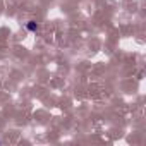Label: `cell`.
<instances>
[{
	"label": "cell",
	"mask_w": 146,
	"mask_h": 146,
	"mask_svg": "<svg viewBox=\"0 0 146 146\" xmlns=\"http://www.w3.org/2000/svg\"><path fill=\"white\" fill-rule=\"evenodd\" d=\"M26 28H28L29 31H36V29H38V24H36L35 21H29V23L26 24Z\"/></svg>",
	"instance_id": "6da1fadb"
}]
</instances>
